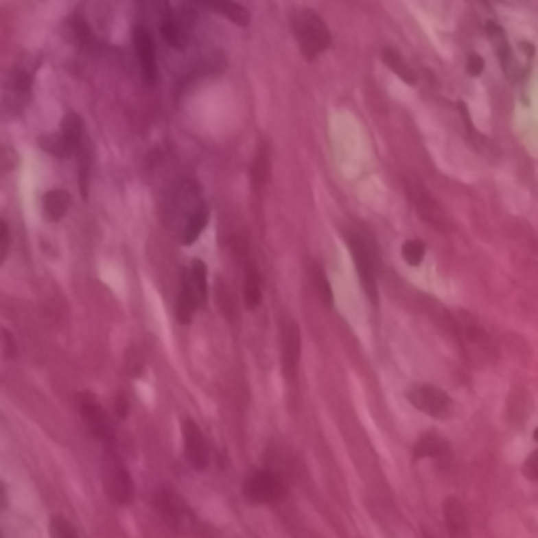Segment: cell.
<instances>
[{"label":"cell","mask_w":538,"mask_h":538,"mask_svg":"<svg viewBox=\"0 0 538 538\" xmlns=\"http://www.w3.org/2000/svg\"><path fill=\"white\" fill-rule=\"evenodd\" d=\"M292 32L303 57L307 61H314L330 47V30L314 9H303L292 17Z\"/></svg>","instance_id":"obj_1"},{"label":"cell","mask_w":538,"mask_h":538,"mask_svg":"<svg viewBox=\"0 0 538 538\" xmlns=\"http://www.w3.org/2000/svg\"><path fill=\"white\" fill-rule=\"evenodd\" d=\"M154 507H156L158 515L164 519V524L171 530H175L177 534H183V536L202 534L204 524H200V519L189 509V504L173 490H168V488L158 490L154 496Z\"/></svg>","instance_id":"obj_2"},{"label":"cell","mask_w":538,"mask_h":538,"mask_svg":"<svg viewBox=\"0 0 538 538\" xmlns=\"http://www.w3.org/2000/svg\"><path fill=\"white\" fill-rule=\"evenodd\" d=\"M101 478H104L106 494L114 504H128L132 500V480L122 458L114 450V444L106 446L104 463H101Z\"/></svg>","instance_id":"obj_3"},{"label":"cell","mask_w":538,"mask_h":538,"mask_svg":"<svg viewBox=\"0 0 538 538\" xmlns=\"http://www.w3.org/2000/svg\"><path fill=\"white\" fill-rule=\"evenodd\" d=\"M345 240L351 253V259L355 263L358 269V278L362 282V288L366 292V296L377 305L379 301V288H377V261H375V253L373 248L368 246L366 240H362L355 231H347Z\"/></svg>","instance_id":"obj_4"},{"label":"cell","mask_w":538,"mask_h":538,"mask_svg":"<svg viewBox=\"0 0 538 538\" xmlns=\"http://www.w3.org/2000/svg\"><path fill=\"white\" fill-rule=\"evenodd\" d=\"M286 494L284 480L272 469H255L244 482V496L250 502H278Z\"/></svg>","instance_id":"obj_5"},{"label":"cell","mask_w":538,"mask_h":538,"mask_svg":"<svg viewBox=\"0 0 538 538\" xmlns=\"http://www.w3.org/2000/svg\"><path fill=\"white\" fill-rule=\"evenodd\" d=\"M408 399L417 410L435 419H444L452 410L450 395L435 385H414L408 393Z\"/></svg>","instance_id":"obj_6"},{"label":"cell","mask_w":538,"mask_h":538,"mask_svg":"<svg viewBox=\"0 0 538 538\" xmlns=\"http://www.w3.org/2000/svg\"><path fill=\"white\" fill-rule=\"evenodd\" d=\"M78 408H80V414H82L89 431L97 437V440H104L106 446L114 444V433H112L108 414L101 408V404L97 401V397L93 393H89V391L78 393Z\"/></svg>","instance_id":"obj_7"},{"label":"cell","mask_w":538,"mask_h":538,"mask_svg":"<svg viewBox=\"0 0 538 538\" xmlns=\"http://www.w3.org/2000/svg\"><path fill=\"white\" fill-rule=\"evenodd\" d=\"M408 196L414 211L419 213V217L423 221H427L429 225H433L435 229H448V217L444 213V209L437 204V200L421 185V183H410L408 185Z\"/></svg>","instance_id":"obj_8"},{"label":"cell","mask_w":538,"mask_h":538,"mask_svg":"<svg viewBox=\"0 0 538 538\" xmlns=\"http://www.w3.org/2000/svg\"><path fill=\"white\" fill-rule=\"evenodd\" d=\"M181 431H183V448H185V456H187L189 465L196 471H204L209 467V460H211V452H209V444L204 440V433L200 431V427L191 419L181 421Z\"/></svg>","instance_id":"obj_9"},{"label":"cell","mask_w":538,"mask_h":538,"mask_svg":"<svg viewBox=\"0 0 538 538\" xmlns=\"http://www.w3.org/2000/svg\"><path fill=\"white\" fill-rule=\"evenodd\" d=\"M282 373L288 381H294L299 362H301V330L292 320H286L282 324Z\"/></svg>","instance_id":"obj_10"},{"label":"cell","mask_w":538,"mask_h":538,"mask_svg":"<svg viewBox=\"0 0 538 538\" xmlns=\"http://www.w3.org/2000/svg\"><path fill=\"white\" fill-rule=\"evenodd\" d=\"M132 45L134 53H137L141 74L148 84H156L158 80V61H156V45L152 34L145 27H134L132 30Z\"/></svg>","instance_id":"obj_11"},{"label":"cell","mask_w":538,"mask_h":538,"mask_svg":"<svg viewBox=\"0 0 538 538\" xmlns=\"http://www.w3.org/2000/svg\"><path fill=\"white\" fill-rule=\"evenodd\" d=\"M444 522H446L448 538H471L467 513L456 496H448L444 500Z\"/></svg>","instance_id":"obj_12"},{"label":"cell","mask_w":538,"mask_h":538,"mask_svg":"<svg viewBox=\"0 0 538 538\" xmlns=\"http://www.w3.org/2000/svg\"><path fill=\"white\" fill-rule=\"evenodd\" d=\"M160 32H162V38L171 47H175V49H183L187 45L189 27L185 25L181 15H175L171 9H166L164 17L160 21Z\"/></svg>","instance_id":"obj_13"},{"label":"cell","mask_w":538,"mask_h":538,"mask_svg":"<svg viewBox=\"0 0 538 538\" xmlns=\"http://www.w3.org/2000/svg\"><path fill=\"white\" fill-rule=\"evenodd\" d=\"M450 454V444L437 431H427L414 446V458H442Z\"/></svg>","instance_id":"obj_14"},{"label":"cell","mask_w":538,"mask_h":538,"mask_svg":"<svg viewBox=\"0 0 538 538\" xmlns=\"http://www.w3.org/2000/svg\"><path fill=\"white\" fill-rule=\"evenodd\" d=\"M198 305H200V299H198V294H196V290H194L189 278L183 276V280H181V290H179V294H177V305H175L177 322H179V324H189L191 318H194V314H196V309H198Z\"/></svg>","instance_id":"obj_15"},{"label":"cell","mask_w":538,"mask_h":538,"mask_svg":"<svg viewBox=\"0 0 538 538\" xmlns=\"http://www.w3.org/2000/svg\"><path fill=\"white\" fill-rule=\"evenodd\" d=\"M381 59H383V63L389 67V70L399 78V80H404L406 84H410V86H414L417 82H419V76H417V72L412 70V67L401 59V55L395 51V49H391V47H385L383 51H381Z\"/></svg>","instance_id":"obj_16"},{"label":"cell","mask_w":538,"mask_h":538,"mask_svg":"<svg viewBox=\"0 0 538 538\" xmlns=\"http://www.w3.org/2000/svg\"><path fill=\"white\" fill-rule=\"evenodd\" d=\"M209 217H211V213H209V209L204 204H198L191 211V215L185 221L183 233H181V244L183 246H189V244H194L198 240V235L204 231V227L209 225Z\"/></svg>","instance_id":"obj_17"},{"label":"cell","mask_w":538,"mask_h":538,"mask_svg":"<svg viewBox=\"0 0 538 538\" xmlns=\"http://www.w3.org/2000/svg\"><path fill=\"white\" fill-rule=\"evenodd\" d=\"M70 194H67L65 189H51L45 194L43 198V211L47 215L49 221H59L63 219V215L70 211Z\"/></svg>","instance_id":"obj_18"},{"label":"cell","mask_w":538,"mask_h":538,"mask_svg":"<svg viewBox=\"0 0 538 538\" xmlns=\"http://www.w3.org/2000/svg\"><path fill=\"white\" fill-rule=\"evenodd\" d=\"M61 137L67 141V145H70L74 150V154L84 145V124H82V118L74 112L70 114H65L63 120H61Z\"/></svg>","instance_id":"obj_19"},{"label":"cell","mask_w":538,"mask_h":538,"mask_svg":"<svg viewBox=\"0 0 538 538\" xmlns=\"http://www.w3.org/2000/svg\"><path fill=\"white\" fill-rule=\"evenodd\" d=\"M261 276H259V269L248 263L246 265V274H244V301H246V307L248 309H257L261 305Z\"/></svg>","instance_id":"obj_20"},{"label":"cell","mask_w":538,"mask_h":538,"mask_svg":"<svg viewBox=\"0 0 538 538\" xmlns=\"http://www.w3.org/2000/svg\"><path fill=\"white\" fill-rule=\"evenodd\" d=\"M204 7L213 9L215 13H221L223 17H227L231 23L235 25H248L250 23V13L246 11V7L238 5V3H204Z\"/></svg>","instance_id":"obj_21"},{"label":"cell","mask_w":538,"mask_h":538,"mask_svg":"<svg viewBox=\"0 0 538 538\" xmlns=\"http://www.w3.org/2000/svg\"><path fill=\"white\" fill-rule=\"evenodd\" d=\"M269 171H272V162H269V154L267 148L263 145L250 166V181L255 183V187H263L269 179Z\"/></svg>","instance_id":"obj_22"},{"label":"cell","mask_w":538,"mask_h":538,"mask_svg":"<svg viewBox=\"0 0 538 538\" xmlns=\"http://www.w3.org/2000/svg\"><path fill=\"white\" fill-rule=\"evenodd\" d=\"M38 143L47 154H51L55 158H70L74 154V150L67 145V141L61 137V132L59 134H43V137L38 139Z\"/></svg>","instance_id":"obj_23"},{"label":"cell","mask_w":538,"mask_h":538,"mask_svg":"<svg viewBox=\"0 0 538 538\" xmlns=\"http://www.w3.org/2000/svg\"><path fill=\"white\" fill-rule=\"evenodd\" d=\"M189 282L200 299V303L207 301V263L200 261V259H194L191 261V272H189Z\"/></svg>","instance_id":"obj_24"},{"label":"cell","mask_w":538,"mask_h":538,"mask_svg":"<svg viewBox=\"0 0 538 538\" xmlns=\"http://www.w3.org/2000/svg\"><path fill=\"white\" fill-rule=\"evenodd\" d=\"M312 280H314V286H316V292L320 296V301L324 303L326 307H332V303H334V294H332V286L326 278V274L322 272V267L316 265L312 269Z\"/></svg>","instance_id":"obj_25"},{"label":"cell","mask_w":538,"mask_h":538,"mask_svg":"<svg viewBox=\"0 0 538 538\" xmlns=\"http://www.w3.org/2000/svg\"><path fill=\"white\" fill-rule=\"evenodd\" d=\"M124 370L126 377L130 379H139L145 370V355L139 351V347H128L126 358H124Z\"/></svg>","instance_id":"obj_26"},{"label":"cell","mask_w":538,"mask_h":538,"mask_svg":"<svg viewBox=\"0 0 538 538\" xmlns=\"http://www.w3.org/2000/svg\"><path fill=\"white\" fill-rule=\"evenodd\" d=\"M401 257L410 267H419L425 261V242L412 238L401 246Z\"/></svg>","instance_id":"obj_27"},{"label":"cell","mask_w":538,"mask_h":538,"mask_svg":"<svg viewBox=\"0 0 538 538\" xmlns=\"http://www.w3.org/2000/svg\"><path fill=\"white\" fill-rule=\"evenodd\" d=\"M70 38L78 45V47H82V49H86V47H91L93 45V34H91V30H89V25H86V21L84 19H72L70 21Z\"/></svg>","instance_id":"obj_28"},{"label":"cell","mask_w":538,"mask_h":538,"mask_svg":"<svg viewBox=\"0 0 538 538\" xmlns=\"http://www.w3.org/2000/svg\"><path fill=\"white\" fill-rule=\"evenodd\" d=\"M78 164H80V175H78L80 196L86 198L89 196V173H91V150L84 145L78 150Z\"/></svg>","instance_id":"obj_29"},{"label":"cell","mask_w":538,"mask_h":538,"mask_svg":"<svg viewBox=\"0 0 538 538\" xmlns=\"http://www.w3.org/2000/svg\"><path fill=\"white\" fill-rule=\"evenodd\" d=\"M51 538H78L76 528L72 526V522H67L61 515H55L51 519Z\"/></svg>","instance_id":"obj_30"},{"label":"cell","mask_w":538,"mask_h":538,"mask_svg":"<svg viewBox=\"0 0 538 538\" xmlns=\"http://www.w3.org/2000/svg\"><path fill=\"white\" fill-rule=\"evenodd\" d=\"M217 305L227 318H233V299L223 282H217Z\"/></svg>","instance_id":"obj_31"},{"label":"cell","mask_w":538,"mask_h":538,"mask_svg":"<svg viewBox=\"0 0 538 538\" xmlns=\"http://www.w3.org/2000/svg\"><path fill=\"white\" fill-rule=\"evenodd\" d=\"M17 93H27L30 91V84H32V76L23 70H15L11 74V82H9Z\"/></svg>","instance_id":"obj_32"},{"label":"cell","mask_w":538,"mask_h":538,"mask_svg":"<svg viewBox=\"0 0 538 538\" xmlns=\"http://www.w3.org/2000/svg\"><path fill=\"white\" fill-rule=\"evenodd\" d=\"M9 246H11V231H9V223L3 219L0 221V263L7 259Z\"/></svg>","instance_id":"obj_33"},{"label":"cell","mask_w":538,"mask_h":538,"mask_svg":"<svg viewBox=\"0 0 538 538\" xmlns=\"http://www.w3.org/2000/svg\"><path fill=\"white\" fill-rule=\"evenodd\" d=\"M3 353H5L7 360H13V358H17V353H19L17 341L13 339V334H11L7 328H3Z\"/></svg>","instance_id":"obj_34"},{"label":"cell","mask_w":538,"mask_h":538,"mask_svg":"<svg viewBox=\"0 0 538 538\" xmlns=\"http://www.w3.org/2000/svg\"><path fill=\"white\" fill-rule=\"evenodd\" d=\"M524 476L530 480V482H538V450L532 452L528 456V460L524 463Z\"/></svg>","instance_id":"obj_35"},{"label":"cell","mask_w":538,"mask_h":538,"mask_svg":"<svg viewBox=\"0 0 538 538\" xmlns=\"http://www.w3.org/2000/svg\"><path fill=\"white\" fill-rule=\"evenodd\" d=\"M484 72V59L480 55H469L467 57V74L469 76H480Z\"/></svg>","instance_id":"obj_36"},{"label":"cell","mask_w":538,"mask_h":538,"mask_svg":"<svg viewBox=\"0 0 538 538\" xmlns=\"http://www.w3.org/2000/svg\"><path fill=\"white\" fill-rule=\"evenodd\" d=\"M11 150H3V168H5V173L13 171V166L17 164V158H11Z\"/></svg>","instance_id":"obj_37"},{"label":"cell","mask_w":538,"mask_h":538,"mask_svg":"<svg viewBox=\"0 0 538 538\" xmlns=\"http://www.w3.org/2000/svg\"><path fill=\"white\" fill-rule=\"evenodd\" d=\"M126 412H128V404H126V397L120 393V395L116 397V414H118L120 419H124Z\"/></svg>","instance_id":"obj_38"},{"label":"cell","mask_w":538,"mask_h":538,"mask_svg":"<svg viewBox=\"0 0 538 538\" xmlns=\"http://www.w3.org/2000/svg\"><path fill=\"white\" fill-rule=\"evenodd\" d=\"M522 47L526 49V55H534V47H532V45H528V43H522Z\"/></svg>","instance_id":"obj_39"},{"label":"cell","mask_w":538,"mask_h":538,"mask_svg":"<svg viewBox=\"0 0 538 538\" xmlns=\"http://www.w3.org/2000/svg\"><path fill=\"white\" fill-rule=\"evenodd\" d=\"M534 440H536V442H538V429H536V431H534Z\"/></svg>","instance_id":"obj_40"},{"label":"cell","mask_w":538,"mask_h":538,"mask_svg":"<svg viewBox=\"0 0 538 538\" xmlns=\"http://www.w3.org/2000/svg\"><path fill=\"white\" fill-rule=\"evenodd\" d=\"M425 538H431V536H429V534H425Z\"/></svg>","instance_id":"obj_41"}]
</instances>
